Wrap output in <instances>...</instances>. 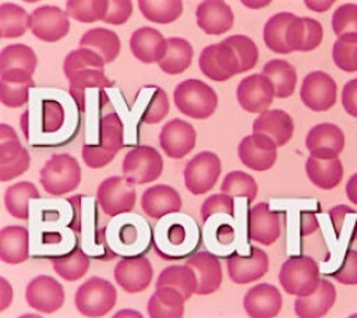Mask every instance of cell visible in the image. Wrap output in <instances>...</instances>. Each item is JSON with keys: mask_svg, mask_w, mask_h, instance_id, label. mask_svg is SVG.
Here are the masks:
<instances>
[{"mask_svg": "<svg viewBox=\"0 0 357 318\" xmlns=\"http://www.w3.org/2000/svg\"><path fill=\"white\" fill-rule=\"evenodd\" d=\"M294 131V123L289 113L280 109H272L262 112L252 123V132H261L268 135L276 146L286 145Z\"/></svg>", "mask_w": 357, "mask_h": 318, "instance_id": "25", "label": "cell"}, {"mask_svg": "<svg viewBox=\"0 0 357 318\" xmlns=\"http://www.w3.org/2000/svg\"><path fill=\"white\" fill-rule=\"evenodd\" d=\"M305 173L310 181L322 190H332L343 179V165L339 158L324 160L308 156L305 160Z\"/></svg>", "mask_w": 357, "mask_h": 318, "instance_id": "31", "label": "cell"}, {"mask_svg": "<svg viewBox=\"0 0 357 318\" xmlns=\"http://www.w3.org/2000/svg\"><path fill=\"white\" fill-rule=\"evenodd\" d=\"M227 272L230 279L237 285H247L261 279L269 268V259L264 250L251 247L248 257L233 252L227 259Z\"/></svg>", "mask_w": 357, "mask_h": 318, "instance_id": "20", "label": "cell"}, {"mask_svg": "<svg viewBox=\"0 0 357 318\" xmlns=\"http://www.w3.org/2000/svg\"><path fill=\"white\" fill-rule=\"evenodd\" d=\"M280 236V215L269 204L254 205L247 216V237L262 245L273 244Z\"/></svg>", "mask_w": 357, "mask_h": 318, "instance_id": "18", "label": "cell"}, {"mask_svg": "<svg viewBox=\"0 0 357 318\" xmlns=\"http://www.w3.org/2000/svg\"><path fill=\"white\" fill-rule=\"evenodd\" d=\"M225 42L233 49L238 64L240 74L248 70H252L258 61V47L250 36L245 35H233L225 39Z\"/></svg>", "mask_w": 357, "mask_h": 318, "instance_id": "46", "label": "cell"}, {"mask_svg": "<svg viewBox=\"0 0 357 318\" xmlns=\"http://www.w3.org/2000/svg\"><path fill=\"white\" fill-rule=\"evenodd\" d=\"M222 172V163L216 153L205 151L190 159L184 167L185 188L192 195H201L213 188Z\"/></svg>", "mask_w": 357, "mask_h": 318, "instance_id": "9", "label": "cell"}, {"mask_svg": "<svg viewBox=\"0 0 357 318\" xmlns=\"http://www.w3.org/2000/svg\"><path fill=\"white\" fill-rule=\"evenodd\" d=\"M332 29L339 38L344 33H357V4L346 3L332 14Z\"/></svg>", "mask_w": 357, "mask_h": 318, "instance_id": "47", "label": "cell"}, {"mask_svg": "<svg viewBox=\"0 0 357 318\" xmlns=\"http://www.w3.org/2000/svg\"><path fill=\"white\" fill-rule=\"evenodd\" d=\"M305 146L311 156L331 160L342 153L344 148V134L336 124L319 123L308 131Z\"/></svg>", "mask_w": 357, "mask_h": 318, "instance_id": "17", "label": "cell"}, {"mask_svg": "<svg viewBox=\"0 0 357 318\" xmlns=\"http://www.w3.org/2000/svg\"><path fill=\"white\" fill-rule=\"evenodd\" d=\"M138 8L142 15L156 24H170L176 21L183 13V1L169 0V1H151L139 0Z\"/></svg>", "mask_w": 357, "mask_h": 318, "instance_id": "42", "label": "cell"}, {"mask_svg": "<svg viewBox=\"0 0 357 318\" xmlns=\"http://www.w3.org/2000/svg\"><path fill=\"white\" fill-rule=\"evenodd\" d=\"M36 64V53L28 45H8L3 47L0 53V73L8 70H21L32 75L35 73Z\"/></svg>", "mask_w": 357, "mask_h": 318, "instance_id": "38", "label": "cell"}, {"mask_svg": "<svg viewBox=\"0 0 357 318\" xmlns=\"http://www.w3.org/2000/svg\"><path fill=\"white\" fill-rule=\"evenodd\" d=\"M199 70L212 81H227L233 75L240 74V64L233 49L225 42L208 45L198 59Z\"/></svg>", "mask_w": 357, "mask_h": 318, "instance_id": "10", "label": "cell"}, {"mask_svg": "<svg viewBox=\"0 0 357 318\" xmlns=\"http://www.w3.org/2000/svg\"><path fill=\"white\" fill-rule=\"evenodd\" d=\"M184 297L173 287H156L148 301V314L152 318H181L184 314Z\"/></svg>", "mask_w": 357, "mask_h": 318, "instance_id": "32", "label": "cell"}, {"mask_svg": "<svg viewBox=\"0 0 357 318\" xmlns=\"http://www.w3.org/2000/svg\"><path fill=\"white\" fill-rule=\"evenodd\" d=\"M131 13H132V3L130 0L109 1L107 11L103 21L112 25H121L130 18Z\"/></svg>", "mask_w": 357, "mask_h": 318, "instance_id": "52", "label": "cell"}, {"mask_svg": "<svg viewBox=\"0 0 357 318\" xmlns=\"http://www.w3.org/2000/svg\"><path fill=\"white\" fill-rule=\"evenodd\" d=\"M79 47L93 50L102 57L105 64H107L116 60L121 45L116 32L106 28H93L82 35Z\"/></svg>", "mask_w": 357, "mask_h": 318, "instance_id": "33", "label": "cell"}, {"mask_svg": "<svg viewBox=\"0 0 357 318\" xmlns=\"http://www.w3.org/2000/svg\"><path fill=\"white\" fill-rule=\"evenodd\" d=\"M220 191L230 197H244L248 202H252L258 194V186L250 174L234 170L225 176L220 184Z\"/></svg>", "mask_w": 357, "mask_h": 318, "instance_id": "43", "label": "cell"}, {"mask_svg": "<svg viewBox=\"0 0 357 318\" xmlns=\"http://www.w3.org/2000/svg\"><path fill=\"white\" fill-rule=\"evenodd\" d=\"M64 109L60 102L54 99H46L42 102V131L56 132L64 123Z\"/></svg>", "mask_w": 357, "mask_h": 318, "instance_id": "50", "label": "cell"}, {"mask_svg": "<svg viewBox=\"0 0 357 318\" xmlns=\"http://www.w3.org/2000/svg\"><path fill=\"white\" fill-rule=\"evenodd\" d=\"M141 208L149 218L160 219L181 209V197L173 187L158 184L144 191Z\"/></svg>", "mask_w": 357, "mask_h": 318, "instance_id": "26", "label": "cell"}, {"mask_svg": "<svg viewBox=\"0 0 357 318\" xmlns=\"http://www.w3.org/2000/svg\"><path fill=\"white\" fill-rule=\"evenodd\" d=\"M121 170L128 183L145 184L159 179L163 170V160L155 148L139 145L126 153Z\"/></svg>", "mask_w": 357, "mask_h": 318, "instance_id": "7", "label": "cell"}, {"mask_svg": "<svg viewBox=\"0 0 357 318\" xmlns=\"http://www.w3.org/2000/svg\"><path fill=\"white\" fill-rule=\"evenodd\" d=\"M63 71L70 81V95L81 112H85V92L88 88L113 86V81L105 75V61L89 49L78 47L70 52L64 59Z\"/></svg>", "mask_w": 357, "mask_h": 318, "instance_id": "1", "label": "cell"}, {"mask_svg": "<svg viewBox=\"0 0 357 318\" xmlns=\"http://www.w3.org/2000/svg\"><path fill=\"white\" fill-rule=\"evenodd\" d=\"M346 195L351 204L357 205V173H354L346 183Z\"/></svg>", "mask_w": 357, "mask_h": 318, "instance_id": "60", "label": "cell"}, {"mask_svg": "<svg viewBox=\"0 0 357 318\" xmlns=\"http://www.w3.org/2000/svg\"><path fill=\"white\" fill-rule=\"evenodd\" d=\"M39 198V191L31 181H20L10 186L4 194V204L8 213L17 219H28V201Z\"/></svg>", "mask_w": 357, "mask_h": 318, "instance_id": "39", "label": "cell"}, {"mask_svg": "<svg viewBox=\"0 0 357 318\" xmlns=\"http://www.w3.org/2000/svg\"><path fill=\"white\" fill-rule=\"evenodd\" d=\"M29 234L22 226H6L0 232V259L6 264H21L28 259Z\"/></svg>", "mask_w": 357, "mask_h": 318, "instance_id": "30", "label": "cell"}, {"mask_svg": "<svg viewBox=\"0 0 357 318\" xmlns=\"http://www.w3.org/2000/svg\"><path fill=\"white\" fill-rule=\"evenodd\" d=\"M271 1H243L244 6L247 7H264L268 6Z\"/></svg>", "mask_w": 357, "mask_h": 318, "instance_id": "64", "label": "cell"}, {"mask_svg": "<svg viewBox=\"0 0 357 318\" xmlns=\"http://www.w3.org/2000/svg\"><path fill=\"white\" fill-rule=\"evenodd\" d=\"M117 317H142L138 311H132V310H123V311H119L116 315Z\"/></svg>", "mask_w": 357, "mask_h": 318, "instance_id": "63", "label": "cell"}, {"mask_svg": "<svg viewBox=\"0 0 357 318\" xmlns=\"http://www.w3.org/2000/svg\"><path fill=\"white\" fill-rule=\"evenodd\" d=\"M304 43V20L294 17L286 29V45L290 52H301Z\"/></svg>", "mask_w": 357, "mask_h": 318, "instance_id": "54", "label": "cell"}, {"mask_svg": "<svg viewBox=\"0 0 357 318\" xmlns=\"http://www.w3.org/2000/svg\"><path fill=\"white\" fill-rule=\"evenodd\" d=\"M216 238L220 244H230L234 240V230L229 225H220L216 232Z\"/></svg>", "mask_w": 357, "mask_h": 318, "instance_id": "58", "label": "cell"}, {"mask_svg": "<svg viewBox=\"0 0 357 318\" xmlns=\"http://www.w3.org/2000/svg\"><path fill=\"white\" fill-rule=\"evenodd\" d=\"M29 29L40 40L56 42L70 31V21L66 11L56 6H42L31 13Z\"/></svg>", "mask_w": 357, "mask_h": 318, "instance_id": "14", "label": "cell"}, {"mask_svg": "<svg viewBox=\"0 0 357 318\" xmlns=\"http://www.w3.org/2000/svg\"><path fill=\"white\" fill-rule=\"evenodd\" d=\"M167 40L152 26H142L130 36V50L142 63H159L166 53Z\"/></svg>", "mask_w": 357, "mask_h": 318, "instance_id": "24", "label": "cell"}, {"mask_svg": "<svg viewBox=\"0 0 357 318\" xmlns=\"http://www.w3.org/2000/svg\"><path fill=\"white\" fill-rule=\"evenodd\" d=\"M296 15L289 11H282L272 15L264 26V42L268 49L275 53H291L286 45V29Z\"/></svg>", "mask_w": 357, "mask_h": 318, "instance_id": "41", "label": "cell"}, {"mask_svg": "<svg viewBox=\"0 0 357 318\" xmlns=\"http://www.w3.org/2000/svg\"><path fill=\"white\" fill-rule=\"evenodd\" d=\"M35 86L32 75L21 70L0 73V100L7 107H20L28 102L29 88Z\"/></svg>", "mask_w": 357, "mask_h": 318, "instance_id": "29", "label": "cell"}, {"mask_svg": "<svg viewBox=\"0 0 357 318\" xmlns=\"http://www.w3.org/2000/svg\"><path fill=\"white\" fill-rule=\"evenodd\" d=\"M303 20H304V43H303L301 52H311L321 45L324 38V29H322V25L314 18L304 17Z\"/></svg>", "mask_w": 357, "mask_h": 318, "instance_id": "53", "label": "cell"}, {"mask_svg": "<svg viewBox=\"0 0 357 318\" xmlns=\"http://www.w3.org/2000/svg\"><path fill=\"white\" fill-rule=\"evenodd\" d=\"M282 294L269 283H259L251 287L243 300L247 315L252 318H272L282 310Z\"/></svg>", "mask_w": 357, "mask_h": 318, "instance_id": "22", "label": "cell"}, {"mask_svg": "<svg viewBox=\"0 0 357 318\" xmlns=\"http://www.w3.org/2000/svg\"><path fill=\"white\" fill-rule=\"evenodd\" d=\"M1 280V307H0V311H4L7 307H8V304L11 303V300H13V289H11V286L7 283V280L4 279V278H1L0 279Z\"/></svg>", "mask_w": 357, "mask_h": 318, "instance_id": "59", "label": "cell"}, {"mask_svg": "<svg viewBox=\"0 0 357 318\" xmlns=\"http://www.w3.org/2000/svg\"><path fill=\"white\" fill-rule=\"evenodd\" d=\"M332 276L342 285H357V250L349 248Z\"/></svg>", "mask_w": 357, "mask_h": 318, "instance_id": "51", "label": "cell"}, {"mask_svg": "<svg viewBox=\"0 0 357 318\" xmlns=\"http://www.w3.org/2000/svg\"><path fill=\"white\" fill-rule=\"evenodd\" d=\"M197 24L206 35H222L231 29L234 14L229 4L220 0H206L198 4Z\"/></svg>", "mask_w": 357, "mask_h": 318, "instance_id": "23", "label": "cell"}, {"mask_svg": "<svg viewBox=\"0 0 357 318\" xmlns=\"http://www.w3.org/2000/svg\"><path fill=\"white\" fill-rule=\"evenodd\" d=\"M29 153L21 145L15 131L7 126H0V180L8 181L29 167Z\"/></svg>", "mask_w": 357, "mask_h": 318, "instance_id": "11", "label": "cell"}, {"mask_svg": "<svg viewBox=\"0 0 357 318\" xmlns=\"http://www.w3.org/2000/svg\"><path fill=\"white\" fill-rule=\"evenodd\" d=\"M25 300L29 307L43 314H53L64 304L63 286L47 275L33 278L25 289Z\"/></svg>", "mask_w": 357, "mask_h": 318, "instance_id": "15", "label": "cell"}, {"mask_svg": "<svg viewBox=\"0 0 357 318\" xmlns=\"http://www.w3.org/2000/svg\"><path fill=\"white\" fill-rule=\"evenodd\" d=\"M173 99L183 114L197 120L211 117L218 106L216 92L197 78L181 81L174 88Z\"/></svg>", "mask_w": 357, "mask_h": 318, "instance_id": "3", "label": "cell"}, {"mask_svg": "<svg viewBox=\"0 0 357 318\" xmlns=\"http://www.w3.org/2000/svg\"><path fill=\"white\" fill-rule=\"evenodd\" d=\"M333 63L343 71H357V33H344L336 39L332 49Z\"/></svg>", "mask_w": 357, "mask_h": 318, "instance_id": "44", "label": "cell"}, {"mask_svg": "<svg viewBox=\"0 0 357 318\" xmlns=\"http://www.w3.org/2000/svg\"><path fill=\"white\" fill-rule=\"evenodd\" d=\"M342 105L347 114L357 119V78L347 81L343 86Z\"/></svg>", "mask_w": 357, "mask_h": 318, "instance_id": "56", "label": "cell"}, {"mask_svg": "<svg viewBox=\"0 0 357 318\" xmlns=\"http://www.w3.org/2000/svg\"><path fill=\"white\" fill-rule=\"evenodd\" d=\"M185 264L191 266L197 275V294L206 296L215 293L219 289L223 275L220 262L215 255L206 251H201L185 259Z\"/></svg>", "mask_w": 357, "mask_h": 318, "instance_id": "28", "label": "cell"}, {"mask_svg": "<svg viewBox=\"0 0 357 318\" xmlns=\"http://www.w3.org/2000/svg\"><path fill=\"white\" fill-rule=\"evenodd\" d=\"M336 96L337 86L329 74L312 71L304 77L300 88V99L312 112L329 110L336 103Z\"/></svg>", "mask_w": 357, "mask_h": 318, "instance_id": "12", "label": "cell"}, {"mask_svg": "<svg viewBox=\"0 0 357 318\" xmlns=\"http://www.w3.org/2000/svg\"><path fill=\"white\" fill-rule=\"evenodd\" d=\"M336 301V289L326 280L321 279L315 292L308 296H297L294 311L300 318H319L328 314Z\"/></svg>", "mask_w": 357, "mask_h": 318, "instance_id": "27", "label": "cell"}, {"mask_svg": "<svg viewBox=\"0 0 357 318\" xmlns=\"http://www.w3.org/2000/svg\"><path fill=\"white\" fill-rule=\"evenodd\" d=\"M169 113V99L166 92L159 88L153 86V93L149 99V103L142 112V121L146 124H156L162 121Z\"/></svg>", "mask_w": 357, "mask_h": 318, "instance_id": "48", "label": "cell"}, {"mask_svg": "<svg viewBox=\"0 0 357 318\" xmlns=\"http://www.w3.org/2000/svg\"><path fill=\"white\" fill-rule=\"evenodd\" d=\"M96 199L107 216H117L134 208L137 191L134 184L128 183L124 176H112L98 186Z\"/></svg>", "mask_w": 357, "mask_h": 318, "instance_id": "8", "label": "cell"}, {"mask_svg": "<svg viewBox=\"0 0 357 318\" xmlns=\"http://www.w3.org/2000/svg\"><path fill=\"white\" fill-rule=\"evenodd\" d=\"M135 234H137L135 227L127 226L124 227V230H121V241L126 244H131L135 240Z\"/></svg>", "mask_w": 357, "mask_h": 318, "instance_id": "62", "label": "cell"}, {"mask_svg": "<svg viewBox=\"0 0 357 318\" xmlns=\"http://www.w3.org/2000/svg\"><path fill=\"white\" fill-rule=\"evenodd\" d=\"M329 218H331V222L333 225V230H335V236L336 238L339 240L340 236H342V230L343 227L346 226V222L349 219H351L353 222L357 220V212L354 209H351L350 206H346V205H337V206H333L331 211H329Z\"/></svg>", "mask_w": 357, "mask_h": 318, "instance_id": "55", "label": "cell"}, {"mask_svg": "<svg viewBox=\"0 0 357 318\" xmlns=\"http://www.w3.org/2000/svg\"><path fill=\"white\" fill-rule=\"evenodd\" d=\"M167 49L165 57L159 61V67L166 74H181L184 73L192 61L194 49L191 43L183 38H167Z\"/></svg>", "mask_w": 357, "mask_h": 318, "instance_id": "35", "label": "cell"}, {"mask_svg": "<svg viewBox=\"0 0 357 318\" xmlns=\"http://www.w3.org/2000/svg\"><path fill=\"white\" fill-rule=\"evenodd\" d=\"M216 213H223V215H227V216H233L234 215L233 197L220 192V194H213V195L208 197L202 202V205H201L202 222H206L211 216H213Z\"/></svg>", "mask_w": 357, "mask_h": 318, "instance_id": "49", "label": "cell"}, {"mask_svg": "<svg viewBox=\"0 0 357 318\" xmlns=\"http://www.w3.org/2000/svg\"><path fill=\"white\" fill-rule=\"evenodd\" d=\"M279 283L283 290L294 296H308L319 285V268L314 258L296 255L287 258L279 271Z\"/></svg>", "mask_w": 357, "mask_h": 318, "instance_id": "5", "label": "cell"}, {"mask_svg": "<svg viewBox=\"0 0 357 318\" xmlns=\"http://www.w3.org/2000/svg\"><path fill=\"white\" fill-rule=\"evenodd\" d=\"M237 100L248 113H262L269 109L275 98L272 82L262 74L243 78L237 86Z\"/></svg>", "mask_w": 357, "mask_h": 318, "instance_id": "16", "label": "cell"}, {"mask_svg": "<svg viewBox=\"0 0 357 318\" xmlns=\"http://www.w3.org/2000/svg\"><path fill=\"white\" fill-rule=\"evenodd\" d=\"M319 229L317 216L311 211H303L300 213V236L305 237Z\"/></svg>", "mask_w": 357, "mask_h": 318, "instance_id": "57", "label": "cell"}, {"mask_svg": "<svg viewBox=\"0 0 357 318\" xmlns=\"http://www.w3.org/2000/svg\"><path fill=\"white\" fill-rule=\"evenodd\" d=\"M237 153L245 167L255 172H265L275 165L278 146L268 135L252 132L240 141Z\"/></svg>", "mask_w": 357, "mask_h": 318, "instance_id": "13", "label": "cell"}, {"mask_svg": "<svg viewBox=\"0 0 357 318\" xmlns=\"http://www.w3.org/2000/svg\"><path fill=\"white\" fill-rule=\"evenodd\" d=\"M109 1L95 0V1H84V0H68L66 3V13L75 21L91 24L105 18L107 11Z\"/></svg>", "mask_w": 357, "mask_h": 318, "instance_id": "45", "label": "cell"}, {"mask_svg": "<svg viewBox=\"0 0 357 318\" xmlns=\"http://www.w3.org/2000/svg\"><path fill=\"white\" fill-rule=\"evenodd\" d=\"M117 293L114 286L99 276H92L75 292L74 303L77 310L91 318L106 315L116 304Z\"/></svg>", "mask_w": 357, "mask_h": 318, "instance_id": "6", "label": "cell"}, {"mask_svg": "<svg viewBox=\"0 0 357 318\" xmlns=\"http://www.w3.org/2000/svg\"><path fill=\"white\" fill-rule=\"evenodd\" d=\"M31 14L18 4L3 3L0 6V35L3 39L22 36L29 28Z\"/></svg>", "mask_w": 357, "mask_h": 318, "instance_id": "40", "label": "cell"}, {"mask_svg": "<svg viewBox=\"0 0 357 318\" xmlns=\"http://www.w3.org/2000/svg\"><path fill=\"white\" fill-rule=\"evenodd\" d=\"M261 74L272 82L276 98L284 99L293 95L297 82V73L296 68L286 60L273 59L268 61Z\"/></svg>", "mask_w": 357, "mask_h": 318, "instance_id": "34", "label": "cell"}, {"mask_svg": "<svg viewBox=\"0 0 357 318\" xmlns=\"http://www.w3.org/2000/svg\"><path fill=\"white\" fill-rule=\"evenodd\" d=\"M39 181L50 195H64L74 191L81 183V167L77 159L68 153H56L40 170Z\"/></svg>", "mask_w": 357, "mask_h": 318, "instance_id": "4", "label": "cell"}, {"mask_svg": "<svg viewBox=\"0 0 357 318\" xmlns=\"http://www.w3.org/2000/svg\"><path fill=\"white\" fill-rule=\"evenodd\" d=\"M54 272L67 282L81 279L89 269L91 259L77 244L70 252L57 257H49Z\"/></svg>", "mask_w": 357, "mask_h": 318, "instance_id": "36", "label": "cell"}, {"mask_svg": "<svg viewBox=\"0 0 357 318\" xmlns=\"http://www.w3.org/2000/svg\"><path fill=\"white\" fill-rule=\"evenodd\" d=\"M197 132L194 127L180 119L167 121L159 134V144L163 152L172 159H181L195 146Z\"/></svg>", "mask_w": 357, "mask_h": 318, "instance_id": "19", "label": "cell"}, {"mask_svg": "<svg viewBox=\"0 0 357 318\" xmlns=\"http://www.w3.org/2000/svg\"><path fill=\"white\" fill-rule=\"evenodd\" d=\"M99 137V145L85 144L81 151L85 165L91 169H100L109 165L124 146V126L116 113H107L100 119Z\"/></svg>", "mask_w": 357, "mask_h": 318, "instance_id": "2", "label": "cell"}, {"mask_svg": "<svg viewBox=\"0 0 357 318\" xmlns=\"http://www.w3.org/2000/svg\"><path fill=\"white\" fill-rule=\"evenodd\" d=\"M153 276L152 265L145 257H127L117 262L114 280L127 293L144 292Z\"/></svg>", "mask_w": 357, "mask_h": 318, "instance_id": "21", "label": "cell"}, {"mask_svg": "<svg viewBox=\"0 0 357 318\" xmlns=\"http://www.w3.org/2000/svg\"><path fill=\"white\" fill-rule=\"evenodd\" d=\"M169 286L181 293L184 300H188L194 293H197V275L191 266L185 265H172L165 268L158 280L156 287Z\"/></svg>", "mask_w": 357, "mask_h": 318, "instance_id": "37", "label": "cell"}, {"mask_svg": "<svg viewBox=\"0 0 357 318\" xmlns=\"http://www.w3.org/2000/svg\"><path fill=\"white\" fill-rule=\"evenodd\" d=\"M305 3V6L310 8V10H314V11H318V13H321V11H325V10H328L335 1L333 0H328V1H304Z\"/></svg>", "mask_w": 357, "mask_h": 318, "instance_id": "61", "label": "cell"}]
</instances>
